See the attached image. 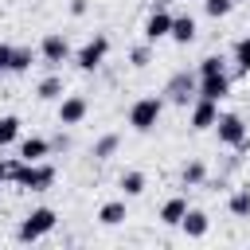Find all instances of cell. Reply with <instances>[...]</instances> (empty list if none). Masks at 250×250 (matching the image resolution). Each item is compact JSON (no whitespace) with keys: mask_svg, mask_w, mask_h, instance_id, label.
<instances>
[{"mask_svg":"<svg viewBox=\"0 0 250 250\" xmlns=\"http://www.w3.org/2000/svg\"><path fill=\"white\" fill-rule=\"evenodd\" d=\"M16 156H20V160H47V156H51V141H47V137H23V141L16 145Z\"/></svg>","mask_w":250,"mask_h":250,"instance_id":"13","label":"cell"},{"mask_svg":"<svg viewBox=\"0 0 250 250\" xmlns=\"http://www.w3.org/2000/svg\"><path fill=\"white\" fill-rule=\"evenodd\" d=\"M215 117H219V102H211V98H195L191 102V129L195 133H203V129H211L215 125Z\"/></svg>","mask_w":250,"mask_h":250,"instance_id":"10","label":"cell"},{"mask_svg":"<svg viewBox=\"0 0 250 250\" xmlns=\"http://www.w3.org/2000/svg\"><path fill=\"white\" fill-rule=\"evenodd\" d=\"M230 55H234L238 70H242V74H250V35H242V39L234 43V51H230Z\"/></svg>","mask_w":250,"mask_h":250,"instance_id":"27","label":"cell"},{"mask_svg":"<svg viewBox=\"0 0 250 250\" xmlns=\"http://www.w3.org/2000/svg\"><path fill=\"white\" fill-rule=\"evenodd\" d=\"M195 35H199V31H195V16H172V31H168V39H172V43L188 47Z\"/></svg>","mask_w":250,"mask_h":250,"instance_id":"14","label":"cell"},{"mask_svg":"<svg viewBox=\"0 0 250 250\" xmlns=\"http://www.w3.org/2000/svg\"><path fill=\"white\" fill-rule=\"evenodd\" d=\"M195 74H199V78H207V74H227V59H223V55H207V59H199Z\"/></svg>","mask_w":250,"mask_h":250,"instance_id":"24","label":"cell"},{"mask_svg":"<svg viewBox=\"0 0 250 250\" xmlns=\"http://www.w3.org/2000/svg\"><path fill=\"white\" fill-rule=\"evenodd\" d=\"M211 129H215L219 145H227V148H238V152H246V148H250V129H246L242 113H219Z\"/></svg>","mask_w":250,"mask_h":250,"instance_id":"4","label":"cell"},{"mask_svg":"<svg viewBox=\"0 0 250 250\" xmlns=\"http://www.w3.org/2000/svg\"><path fill=\"white\" fill-rule=\"evenodd\" d=\"M234 4H238V0H234ZM242 4H250V0H242Z\"/></svg>","mask_w":250,"mask_h":250,"instance_id":"31","label":"cell"},{"mask_svg":"<svg viewBox=\"0 0 250 250\" xmlns=\"http://www.w3.org/2000/svg\"><path fill=\"white\" fill-rule=\"evenodd\" d=\"M12 184L23 188V191H47V188H55V164H47V160H16Z\"/></svg>","mask_w":250,"mask_h":250,"instance_id":"1","label":"cell"},{"mask_svg":"<svg viewBox=\"0 0 250 250\" xmlns=\"http://www.w3.org/2000/svg\"><path fill=\"white\" fill-rule=\"evenodd\" d=\"M55 227H59V211H55V207H31V211L20 219L16 238H20V242H39V238H47Z\"/></svg>","mask_w":250,"mask_h":250,"instance_id":"2","label":"cell"},{"mask_svg":"<svg viewBox=\"0 0 250 250\" xmlns=\"http://www.w3.org/2000/svg\"><path fill=\"white\" fill-rule=\"evenodd\" d=\"M121 191H125V199H137V195H145V188H148V176L145 172H137V168H129V172H121Z\"/></svg>","mask_w":250,"mask_h":250,"instance_id":"17","label":"cell"},{"mask_svg":"<svg viewBox=\"0 0 250 250\" xmlns=\"http://www.w3.org/2000/svg\"><path fill=\"white\" fill-rule=\"evenodd\" d=\"M86 8H90L86 0H70V16H86Z\"/></svg>","mask_w":250,"mask_h":250,"instance_id":"29","label":"cell"},{"mask_svg":"<svg viewBox=\"0 0 250 250\" xmlns=\"http://www.w3.org/2000/svg\"><path fill=\"white\" fill-rule=\"evenodd\" d=\"M184 211H188V199H184V195H172V199H164V203H160V215H156V219H160L164 227H180Z\"/></svg>","mask_w":250,"mask_h":250,"instance_id":"16","label":"cell"},{"mask_svg":"<svg viewBox=\"0 0 250 250\" xmlns=\"http://www.w3.org/2000/svg\"><path fill=\"white\" fill-rule=\"evenodd\" d=\"M180 230H184L188 238H203V234L211 230V219H207V211H199V207H188V211H184V219H180Z\"/></svg>","mask_w":250,"mask_h":250,"instance_id":"12","label":"cell"},{"mask_svg":"<svg viewBox=\"0 0 250 250\" xmlns=\"http://www.w3.org/2000/svg\"><path fill=\"white\" fill-rule=\"evenodd\" d=\"M35 62V51L31 47H12V59H8V74H27Z\"/></svg>","mask_w":250,"mask_h":250,"instance_id":"18","label":"cell"},{"mask_svg":"<svg viewBox=\"0 0 250 250\" xmlns=\"http://www.w3.org/2000/svg\"><path fill=\"white\" fill-rule=\"evenodd\" d=\"M168 31H172V12L164 8V0H156L145 20V43H160V39H168Z\"/></svg>","mask_w":250,"mask_h":250,"instance_id":"8","label":"cell"},{"mask_svg":"<svg viewBox=\"0 0 250 250\" xmlns=\"http://www.w3.org/2000/svg\"><path fill=\"white\" fill-rule=\"evenodd\" d=\"M16 141H20V117L16 113H4L0 117V148H8Z\"/></svg>","mask_w":250,"mask_h":250,"instance_id":"23","label":"cell"},{"mask_svg":"<svg viewBox=\"0 0 250 250\" xmlns=\"http://www.w3.org/2000/svg\"><path fill=\"white\" fill-rule=\"evenodd\" d=\"M148 62H152V43H141V47L129 51V66H133V70H145Z\"/></svg>","mask_w":250,"mask_h":250,"instance_id":"25","label":"cell"},{"mask_svg":"<svg viewBox=\"0 0 250 250\" xmlns=\"http://www.w3.org/2000/svg\"><path fill=\"white\" fill-rule=\"evenodd\" d=\"M8 59H12V43H0V78L8 74Z\"/></svg>","mask_w":250,"mask_h":250,"instance_id":"28","label":"cell"},{"mask_svg":"<svg viewBox=\"0 0 250 250\" xmlns=\"http://www.w3.org/2000/svg\"><path fill=\"white\" fill-rule=\"evenodd\" d=\"M105 55H109V35H102V31H98V35H90V39H86L70 59H74V66H78V70H86V74H90V70H98V66L105 62Z\"/></svg>","mask_w":250,"mask_h":250,"instance_id":"5","label":"cell"},{"mask_svg":"<svg viewBox=\"0 0 250 250\" xmlns=\"http://www.w3.org/2000/svg\"><path fill=\"white\" fill-rule=\"evenodd\" d=\"M227 211L234 219H250V188H234L230 199H227Z\"/></svg>","mask_w":250,"mask_h":250,"instance_id":"21","label":"cell"},{"mask_svg":"<svg viewBox=\"0 0 250 250\" xmlns=\"http://www.w3.org/2000/svg\"><path fill=\"white\" fill-rule=\"evenodd\" d=\"M125 219H129L125 199H105V203L98 207V223H102V227H121Z\"/></svg>","mask_w":250,"mask_h":250,"instance_id":"15","label":"cell"},{"mask_svg":"<svg viewBox=\"0 0 250 250\" xmlns=\"http://www.w3.org/2000/svg\"><path fill=\"white\" fill-rule=\"evenodd\" d=\"M74 55V47H70V39L62 35V31H47L43 39H39V59L47 62V66H59V62H66Z\"/></svg>","mask_w":250,"mask_h":250,"instance_id":"7","label":"cell"},{"mask_svg":"<svg viewBox=\"0 0 250 250\" xmlns=\"http://www.w3.org/2000/svg\"><path fill=\"white\" fill-rule=\"evenodd\" d=\"M203 12H207L211 20H227V16L234 12V0H203Z\"/></svg>","mask_w":250,"mask_h":250,"instance_id":"26","label":"cell"},{"mask_svg":"<svg viewBox=\"0 0 250 250\" xmlns=\"http://www.w3.org/2000/svg\"><path fill=\"white\" fill-rule=\"evenodd\" d=\"M90 113V102L82 94H62L59 98V125H82Z\"/></svg>","mask_w":250,"mask_h":250,"instance_id":"9","label":"cell"},{"mask_svg":"<svg viewBox=\"0 0 250 250\" xmlns=\"http://www.w3.org/2000/svg\"><path fill=\"white\" fill-rule=\"evenodd\" d=\"M203 180H207V164H203V160H188V164L180 168V184H184V188H199Z\"/></svg>","mask_w":250,"mask_h":250,"instance_id":"20","label":"cell"},{"mask_svg":"<svg viewBox=\"0 0 250 250\" xmlns=\"http://www.w3.org/2000/svg\"><path fill=\"white\" fill-rule=\"evenodd\" d=\"M117 145H121V137H117V133H105V137H98V141H94L90 156H94V160H109V156L117 152Z\"/></svg>","mask_w":250,"mask_h":250,"instance_id":"22","label":"cell"},{"mask_svg":"<svg viewBox=\"0 0 250 250\" xmlns=\"http://www.w3.org/2000/svg\"><path fill=\"white\" fill-rule=\"evenodd\" d=\"M62 94H66V90H62V78H59V74H47V78L35 86V98H39V102H59Z\"/></svg>","mask_w":250,"mask_h":250,"instance_id":"19","label":"cell"},{"mask_svg":"<svg viewBox=\"0 0 250 250\" xmlns=\"http://www.w3.org/2000/svg\"><path fill=\"white\" fill-rule=\"evenodd\" d=\"M195 86H199V74L195 70H176L168 78V86H164V102L188 105V102H195Z\"/></svg>","mask_w":250,"mask_h":250,"instance_id":"6","label":"cell"},{"mask_svg":"<svg viewBox=\"0 0 250 250\" xmlns=\"http://www.w3.org/2000/svg\"><path fill=\"white\" fill-rule=\"evenodd\" d=\"M66 145H70V137H66V133H59V137L51 141V148H66Z\"/></svg>","mask_w":250,"mask_h":250,"instance_id":"30","label":"cell"},{"mask_svg":"<svg viewBox=\"0 0 250 250\" xmlns=\"http://www.w3.org/2000/svg\"><path fill=\"white\" fill-rule=\"evenodd\" d=\"M227 94H230V74H207V78H199V86H195V98L223 102Z\"/></svg>","mask_w":250,"mask_h":250,"instance_id":"11","label":"cell"},{"mask_svg":"<svg viewBox=\"0 0 250 250\" xmlns=\"http://www.w3.org/2000/svg\"><path fill=\"white\" fill-rule=\"evenodd\" d=\"M160 113H164V98L160 94H145V98H137L129 105V129L133 133H152Z\"/></svg>","mask_w":250,"mask_h":250,"instance_id":"3","label":"cell"}]
</instances>
